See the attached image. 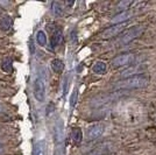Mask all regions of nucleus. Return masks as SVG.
Returning a JSON list of instances; mask_svg holds the SVG:
<instances>
[{"mask_svg":"<svg viewBox=\"0 0 156 155\" xmlns=\"http://www.w3.org/2000/svg\"><path fill=\"white\" fill-rule=\"evenodd\" d=\"M149 77L146 76L144 74L137 75L134 77L126 78V79H120L114 83L113 88L118 91H126V90H133V89H141L148 85Z\"/></svg>","mask_w":156,"mask_h":155,"instance_id":"obj_1","label":"nucleus"},{"mask_svg":"<svg viewBox=\"0 0 156 155\" xmlns=\"http://www.w3.org/2000/svg\"><path fill=\"white\" fill-rule=\"evenodd\" d=\"M33 95H34V97L37 102H40V103L44 102V98H46V84H44V79L41 75H37L36 78L34 79Z\"/></svg>","mask_w":156,"mask_h":155,"instance_id":"obj_2","label":"nucleus"},{"mask_svg":"<svg viewBox=\"0 0 156 155\" xmlns=\"http://www.w3.org/2000/svg\"><path fill=\"white\" fill-rule=\"evenodd\" d=\"M144 32V27L143 26H135L132 27L130 29L126 31V32L120 36V43L121 45H128L132 41L136 40L137 38H140Z\"/></svg>","mask_w":156,"mask_h":155,"instance_id":"obj_3","label":"nucleus"},{"mask_svg":"<svg viewBox=\"0 0 156 155\" xmlns=\"http://www.w3.org/2000/svg\"><path fill=\"white\" fill-rule=\"evenodd\" d=\"M136 58L135 54L132 52H125V54H120L112 59L111 65L113 68H121V67H129Z\"/></svg>","mask_w":156,"mask_h":155,"instance_id":"obj_4","label":"nucleus"},{"mask_svg":"<svg viewBox=\"0 0 156 155\" xmlns=\"http://www.w3.org/2000/svg\"><path fill=\"white\" fill-rule=\"evenodd\" d=\"M122 92L124 91H115V92L110 93V95H105V96H100V97L94 98V99L91 100V106L92 107H100L103 105H106V104H108L111 102L118 99L119 97H121L122 96Z\"/></svg>","mask_w":156,"mask_h":155,"instance_id":"obj_5","label":"nucleus"},{"mask_svg":"<svg viewBox=\"0 0 156 155\" xmlns=\"http://www.w3.org/2000/svg\"><path fill=\"white\" fill-rule=\"evenodd\" d=\"M143 71H144V67H142V65H129V67H127V69H125L120 72V76L122 79H126V78L141 75V74H143Z\"/></svg>","mask_w":156,"mask_h":155,"instance_id":"obj_6","label":"nucleus"},{"mask_svg":"<svg viewBox=\"0 0 156 155\" xmlns=\"http://www.w3.org/2000/svg\"><path fill=\"white\" fill-rule=\"evenodd\" d=\"M126 25L121 23V25H113V26L106 28L104 32L101 33V38L103 39H112L114 36H117L118 34H120L121 32H124Z\"/></svg>","mask_w":156,"mask_h":155,"instance_id":"obj_7","label":"nucleus"},{"mask_svg":"<svg viewBox=\"0 0 156 155\" xmlns=\"http://www.w3.org/2000/svg\"><path fill=\"white\" fill-rule=\"evenodd\" d=\"M104 133V126L101 124H96L91 127H89L86 131V138L89 140H94Z\"/></svg>","mask_w":156,"mask_h":155,"instance_id":"obj_8","label":"nucleus"},{"mask_svg":"<svg viewBox=\"0 0 156 155\" xmlns=\"http://www.w3.org/2000/svg\"><path fill=\"white\" fill-rule=\"evenodd\" d=\"M130 16H132V13H130L129 11H125V12H120V13L115 14L112 20H111V22L113 23V25H121V23H125L126 21H128L130 19Z\"/></svg>","mask_w":156,"mask_h":155,"instance_id":"obj_9","label":"nucleus"},{"mask_svg":"<svg viewBox=\"0 0 156 155\" xmlns=\"http://www.w3.org/2000/svg\"><path fill=\"white\" fill-rule=\"evenodd\" d=\"M12 26V18H11V15H2L1 18H0V31H2V32H7L9 28Z\"/></svg>","mask_w":156,"mask_h":155,"instance_id":"obj_10","label":"nucleus"},{"mask_svg":"<svg viewBox=\"0 0 156 155\" xmlns=\"http://www.w3.org/2000/svg\"><path fill=\"white\" fill-rule=\"evenodd\" d=\"M92 70L97 75H104L105 72L107 71V64L103 61H97L92 67Z\"/></svg>","mask_w":156,"mask_h":155,"instance_id":"obj_11","label":"nucleus"},{"mask_svg":"<svg viewBox=\"0 0 156 155\" xmlns=\"http://www.w3.org/2000/svg\"><path fill=\"white\" fill-rule=\"evenodd\" d=\"M61 41H62V32L57 29V31H55L52 33L51 38H50V47H51V49H55L61 43Z\"/></svg>","mask_w":156,"mask_h":155,"instance_id":"obj_12","label":"nucleus"},{"mask_svg":"<svg viewBox=\"0 0 156 155\" xmlns=\"http://www.w3.org/2000/svg\"><path fill=\"white\" fill-rule=\"evenodd\" d=\"M46 141L44 140H40L35 146H34V152L33 155H46Z\"/></svg>","mask_w":156,"mask_h":155,"instance_id":"obj_13","label":"nucleus"},{"mask_svg":"<svg viewBox=\"0 0 156 155\" xmlns=\"http://www.w3.org/2000/svg\"><path fill=\"white\" fill-rule=\"evenodd\" d=\"M51 69L54 70V72L56 74H61L63 69H64V63L63 61H61L59 58H55L51 61Z\"/></svg>","mask_w":156,"mask_h":155,"instance_id":"obj_14","label":"nucleus"},{"mask_svg":"<svg viewBox=\"0 0 156 155\" xmlns=\"http://www.w3.org/2000/svg\"><path fill=\"white\" fill-rule=\"evenodd\" d=\"M12 68H13V63H12V59L9 57H6L2 62H1V70L4 72H11L12 71Z\"/></svg>","mask_w":156,"mask_h":155,"instance_id":"obj_15","label":"nucleus"},{"mask_svg":"<svg viewBox=\"0 0 156 155\" xmlns=\"http://www.w3.org/2000/svg\"><path fill=\"white\" fill-rule=\"evenodd\" d=\"M36 42L39 43L41 47H44L47 45V36L44 32H42V31H39L37 34H36Z\"/></svg>","mask_w":156,"mask_h":155,"instance_id":"obj_16","label":"nucleus"},{"mask_svg":"<svg viewBox=\"0 0 156 155\" xmlns=\"http://www.w3.org/2000/svg\"><path fill=\"white\" fill-rule=\"evenodd\" d=\"M51 12L55 16H61V15H62V7L59 6L58 2H52Z\"/></svg>","mask_w":156,"mask_h":155,"instance_id":"obj_17","label":"nucleus"},{"mask_svg":"<svg viewBox=\"0 0 156 155\" xmlns=\"http://www.w3.org/2000/svg\"><path fill=\"white\" fill-rule=\"evenodd\" d=\"M82 138H83L82 131H80L79 128L73 129V132H72V139H73L76 142H80L82 141Z\"/></svg>","mask_w":156,"mask_h":155,"instance_id":"obj_18","label":"nucleus"},{"mask_svg":"<svg viewBox=\"0 0 156 155\" xmlns=\"http://www.w3.org/2000/svg\"><path fill=\"white\" fill-rule=\"evenodd\" d=\"M132 4H133L132 1H121V2L118 4L117 8L118 9H120V11H122V12H125L126 9H128V7H129Z\"/></svg>","mask_w":156,"mask_h":155,"instance_id":"obj_19","label":"nucleus"},{"mask_svg":"<svg viewBox=\"0 0 156 155\" xmlns=\"http://www.w3.org/2000/svg\"><path fill=\"white\" fill-rule=\"evenodd\" d=\"M76 97H77V92L75 91V92L72 93V97H71V106H73V105L76 104Z\"/></svg>","mask_w":156,"mask_h":155,"instance_id":"obj_20","label":"nucleus"},{"mask_svg":"<svg viewBox=\"0 0 156 155\" xmlns=\"http://www.w3.org/2000/svg\"><path fill=\"white\" fill-rule=\"evenodd\" d=\"M86 155H104L103 152H99V150H94V152H91V153H89V154Z\"/></svg>","mask_w":156,"mask_h":155,"instance_id":"obj_21","label":"nucleus"},{"mask_svg":"<svg viewBox=\"0 0 156 155\" xmlns=\"http://www.w3.org/2000/svg\"><path fill=\"white\" fill-rule=\"evenodd\" d=\"M4 152H5V148H4V145L1 143V141H0V155L4 154Z\"/></svg>","mask_w":156,"mask_h":155,"instance_id":"obj_22","label":"nucleus"},{"mask_svg":"<svg viewBox=\"0 0 156 155\" xmlns=\"http://www.w3.org/2000/svg\"><path fill=\"white\" fill-rule=\"evenodd\" d=\"M2 112H4V106H2L1 104H0V114H1Z\"/></svg>","mask_w":156,"mask_h":155,"instance_id":"obj_23","label":"nucleus"}]
</instances>
